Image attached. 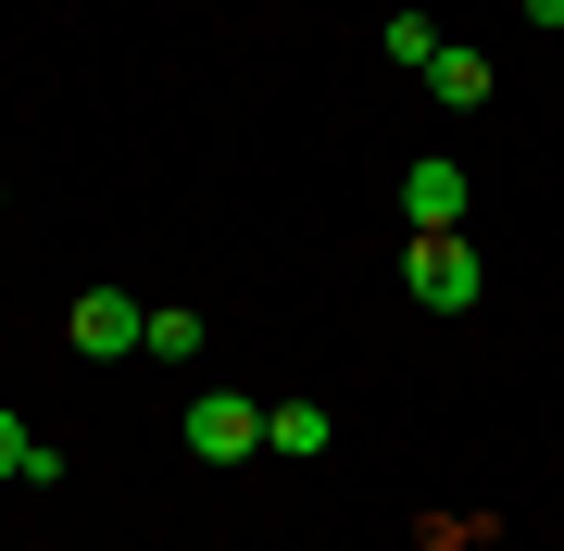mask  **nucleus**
<instances>
[{"mask_svg": "<svg viewBox=\"0 0 564 551\" xmlns=\"http://www.w3.org/2000/svg\"><path fill=\"white\" fill-rule=\"evenodd\" d=\"M63 339H76L88 364H113V351H139V339H151V301H139V288H76Z\"/></svg>", "mask_w": 564, "mask_h": 551, "instance_id": "1", "label": "nucleus"}, {"mask_svg": "<svg viewBox=\"0 0 564 551\" xmlns=\"http://www.w3.org/2000/svg\"><path fill=\"white\" fill-rule=\"evenodd\" d=\"M402 276H414V301H426V313H477V288H489L464 225H452V239H414V264H402Z\"/></svg>", "mask_w": 564, "mask_h": 551, "instance_id": "2", "label": "nucleus"}, {"mask_svg": "<svg viewBox=\"0 0 564 551\" xmlns=\"http://www.w3.org/2000/svg\"><path fill=\"white\" fill-rule=\"evenodd\" d=\"M188 451H202V464H251V451H263V401L202 388V401H188Z\"/></svg>", "mask_w": 564, "mask_h": 551, "instance_id": "3", "label": "nucleus"}, {"mask_svg": "<svg viewBox=\"0 0 564 551\" xmlns=\"http://www.w3.org/2000/svg\"><path fill=\"white\" fill-rule=\"evenodd\" d=\"M402 225L414 239H452L464 225V164H402Z\"/></svg>", "mask_w": 564, "mask_h": 551, "instance_id": "4", "label": "nucleus"}, {"mask_svg": "<svg viewBox=\"0 0 564 551\" xmlns=\"http://www.w3.org/2000/svg\"><path fill=\"white\" fill-rule=\"evenodd\" d=\"M426 88H440L452 113H477V101H489V63L464 51V38H440V63H426Z\"/></svg>", "mask_w": 564, "mask_h": 551, "instance_id": "5", "label": "nucleus"}, {"mask_svg": "<svg viewBox=\"0 0 564 551\" xmlns=\"http://www.w3.org/2000/svg\"><path fill=\"white\" fill-rule=\"evenodd\" d=\"M263 451L314 464V451H326V401H276V414H263Z\"/></svg>", "mask_w": 564, "mask_h": 551, "instance_id": "6", "label": "nucleus"}, {"mask_svg": "<svg viewBox=\"0 0 564 551\" xmlns=\"http://www.w3.org/2000/svg\"><path fill=\"white\" fill-rule=\"evenodd\" d=\"M139 351H151V364H188V351H202V313H176V301H151V339H139Z\"/></svg>", "mask_w": 564, "mask_h": 551, "instance_id": "7", "label": "nucleus"}, {"mask_svg": "<svg viewBox=\"0 0 564 551\" xmlns=\"http://www.w3.org/2000/svg\"><path fill=\"white\" fill-rule=\"evenodd\" d=\"M389 63H440V25H426V13H389Z\"/></svg>", "mask_w": 564, "mask_h": 551, "instance_id": "8", "label": "nucleus"}, {"mask_svg": "<svg viewBox=\"0 0 564 551\" xmlns=\"http://www.w3.org/2000/svg\"><path fill=\"white\" fill-rule=\"evenodd\" d=\"M25 464H39V439H25L13 414H0V476H25Z\"/></svg>", "mask_w": 564, "mask_h": 551, "instance_id": "9", "label": "nucleus"}, {"mask_svg": "<svg viewBox=\"0 0 564 551\" xmlns=\"http://www.w3.org/2000/svg\"><path fill=\"white\" fill-rule=\"evenodd\" d=\"M0 201H13V188H0Z\"/></svg>", "mask_w": 564, "mask_h": 551, "instance_id": "10", "label": "nucleus"}]
</instances>
